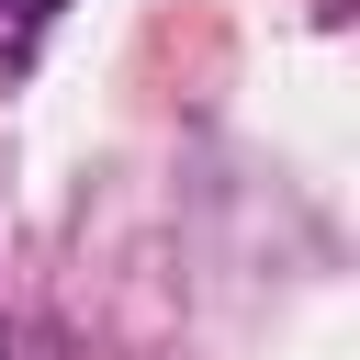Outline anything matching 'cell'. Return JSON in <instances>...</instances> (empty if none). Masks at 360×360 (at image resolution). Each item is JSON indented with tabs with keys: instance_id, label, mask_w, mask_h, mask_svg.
I'll list each match as a JSON object with an SVG mask.
<instances>
[{
	"instance_id": "1",
	"label": "cell",
	"mask_w": 360,
	"mask_h": 360,
	"mask_svg": "<svg viewBox=\"0 0 360 360\" xmlns=\"http://www.w3.org/2000/svg\"><path fill=\"white\" fill-rule=\"evenodd\" d=\"M56 22H68V0H0V79H22Z\"/></svg>"
}]
</instances>
